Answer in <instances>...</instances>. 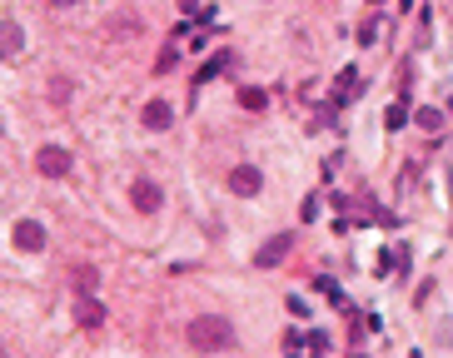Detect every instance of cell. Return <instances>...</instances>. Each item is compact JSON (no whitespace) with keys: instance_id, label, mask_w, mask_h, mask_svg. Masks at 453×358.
Returning <instances> with one entry per match:
<instances>
[{"instance_id":"cell-20","label":"cell","mask_w":453,"mask_h":358,"mask_svg":"<svg viewBox=\"0 0 453 358\" xmlns=\"http://www.w3.org/2000/svg\"><path fill=\"white\" fill-rule=\"evenodd\" d=\"M50 6H55V11H70V6H80V0H50Z\"/></svg>"},{"instance_id":"cell-3","label":"cell","mask_w":453,"mask_h":358,"mask_svg":"<svg viewBox=\"0 0 453 358\" xmlns=\"http://www.w3.org/2000/svg\"><path fill=\"white\" fill-rule=\"evenodd\" d=\"M11 239H15L20 254H40V249H45V224H40V219H20V224L11 229Z\"/></svg>"},{"instance_id":"cell-10","label":"cell","mask_w":453,"mask_h":358,"mask_svg":"<svg viewBox=\"0 0 453 358\" xmlns=\"http://www.w3.org/2000/svg\"><path fill=\"white\" fill-rule=\"evenodd\" d=\"M20 45H25L20 25H15V20H0V55H15Z\"/></svg>"},{"instance_id":"cell-18","label":"cell","mask_w":453,"mask_h":358,"mask_svg":"<svg viewBox=\"0 0 453 358\" xmlns=\"http://www.w3.org/2000/svg\"><path fill=\"white\" fill-rule=\"evenodd\" d=\"M374 35H379V20H364V25H359V40H364V45H369V40H374Z\"/></svg>"},{"instance_id":"cell-13","label":"cell","mask_w":453,"mask_h":358,"mask_svg":"<svg viewBox=\"0 0 453 358\" xmlns=\"http://www.w3.org/2000/svg\"><path fill=\"white\" fill-rule=\"evenodd\" d=\"M239 105H244V110H264L269 100H264V90H249V85H244V90H239Z\"/></svg>"},{"instance_id":"cell-4","label":"cell","mask_w":453,"mask_h":358,"mask_svg":"<svg viewBox=\"0 0 453 358\" xmlns=\"http://www.w3.org/2000/svg\"><path fill=\"white\" fill-rule=\"evenodd\" d=\"M289 249H294V234H274L269 244L254 254V264H259V269H274V264H284V259H289Z\"/></svg>"},{"instance_id":"cell-16","label":"cell","mask_w":453,"mask_h":358,"mask_svg":"<svg viewBox=\"0 0 453 358\" xmlns=\"http://www.w3.org/2000/svg\"><path fill=\"white\" fill-rule=\"evenodd\" d=\"M314 289H319V293H324V298H329V304H344V293H339V289H334V284H329V279H314Z\"/></svg>"},{"instance_id":"cell-17","label":"cell","mask_w":453,"mask_h":358,"mask_svg":"<svg viewBox=\"0 0 453 358\" xmlns=\"http://www.w3.org/2000/svg\"><path fill=\"white\" fill-rule=\"evenodd\" d=\"M50 100L65 105V100H70V80H50Z\"/></svg>"},{"instance_id":"cell-5","label":"cell","mask_w":453,"mask_h":358,"mask_svg":"<svg viewBox=\"0 0 453 358\" xmlns=\"http://www.w3.org/2000/svg\"><path fill=\"white\" fill-rule=\"evenodd\" d=\"M130 199H135V209H140V214H155V209L164 204V194H159L155 179H135V185H130Z\"/></svg>"},{"instance_id":"cell-15","label":"cell","mask_w":453,"mask_h":358,"mask_svg":"<svg viewBox=\"0 0 453 358\" xmlns=\"http://www.w3.org/2000/svg\"><path fill=\"white\" fill-rule=\"evenodd\" d=\"M414 119H419V130H438V125H443V114H438V110H419Z\"/></svg>"},{"instance_id":"cell-1","label":"cell","mask_w":453,"mask_h":358,"mask_svg":"<svg viewBox=\"0 0 453 358\" xmlns=\"http://www.w3.org/2000/svg\"><path fill=\"white\" fill-rule=\"evenodd\" d=\"M190 343L199 353H224V348H235V329L224 319H214V314H204V319L190 324Z\"/></svg>"},{"instance_id":"cell-11","label":"cell","mask_w":453,"mask_h":358,"mask_svg":"<svg viewBox=\"0 0 453 358\" xmlns=\"http://www.w3.org/2000/svg\"><path fill=\"white\" fill-rule=\"evenodd\" d=\"M383 125H388V130H404V125H409V105H388Z\"/></svg>"},{"instance_id":"cell-7","label":"cell","mask_w":453,"mask_h":358,"mask_svg":"<svg viewBox=\"0 0 453 358\" xmlns=\"http://www.w3.org/2000/svg\"><path fill=\"white\" fill-rule=\"evenodd\" d=\"M75 324H80V329H100V324H105V304H100L95 293H80V304H75Z\"/></svg>"},{"instance_id":"cell-8","label":"cell","mask_w":453,"mask_h":358,"mask_svg":"<svg viewBox=\"0 0 453 358\" xmlns=\"http://www.w3.org/2000/svg\"><path fill=\"white\" fill-rule=\"evenodd\" d=\"M140 119H145V130H169V119H175V110H169V100H150Z\"/></svg>"},{"instance_id":"cell-12","label":"cell","mask_w":453,"mask_h":358,"mask_svg":"<svg viewBox=\"0 0 453 358\" xmlns=\"http://www.w3.org/2000/svg\"><path fill=\"white\" fill-rule=\"evenodd\" d=\"M224 65H230V55H214V60H209V65L199 70V80H195V85H209V80H214V75H219Z\"/></svg>"},{"instance_id":"cell-19","label":"cell","mask_w":453,"mask_h":358,"mask_svg":"<svg viewBox=\"0 0 453 358\" xmlns=\"http://www.w3.org/2000/svg\"><path fill=\"white\" fill-rule=\"evenodd\" d=\"M180 11H185V15H195V11H199V0H180Z\"/></svg>"},{"instance_id":"cell-2","label":"cell","mask_w":453,"mask_h":358,"mask_svg":"<svg viewBox=\"0 0 453 358\" xmlns=\"http://www.w3.org/2000/svg\"><path fill=\"white\" fill-rule=\"evenodd\" d=\"M70 164H75V159H70V150H60V145H45V150L35 154V169H40L45 179H65Z\"/></svg>"},{"instance_id":"cell-14","label":"cell","mask_w":453,"mask_h":358,"mask_svg":"<svg viewBox=\"0 0 453 358\" xmlns=\"http://www.w3.org/2000/svg\"><path fill=\"white\" fill-rule=\"evenodd\" d=\"M75 289H80V293H95V269H90V264L75 269Z\"/></svg>"},{"instance_id":"cell-6","label":"cell","mask_w":453,"mask_h":358,"mask_svg":"<svg viewBox=\"0 0 453 358\" xmlns=\"http://www.w3.org/2000/svg\"><path fill=\"white\" fill-rule=\"evenodd\" d=\"M259 185H264V174H259L254 164H235V169H230V190H235V194H259Z\"/></svg>"},{"instance_id":"cell-9","label":"cell","mask_w":453,"mask_h":358,"mask_svg":"<svg viewBox=\"0 0 453 358\" xmlns=\"http://www.w3.org/2000/svg\"><path fill=\"white\" fill-rule=\"evenodd\" d=\"M354 95H359V70L344 65V70H339V80H334V100H354Z\"/></svg>"}]
</instances>
